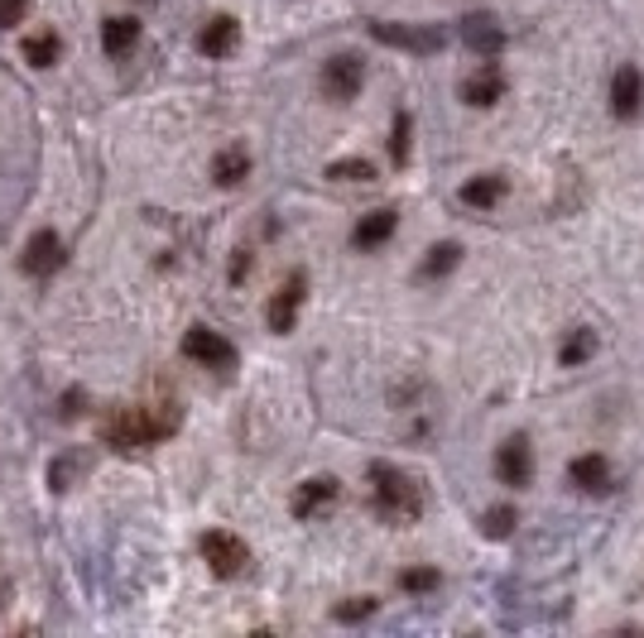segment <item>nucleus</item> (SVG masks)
Segmentation results:
<instances>
[{
  "instance_id": "6",
  "label": "nucleus",
  "mask_w": 644,
  "mask_h": 638,
  "mask_svg": "<svg viewBox=\"0 0 644 638\" xmlns=\"http://www.w3.org/2000/svg\"><path fill=\"white\" fill-rule=\"evenodd\" d=\"M304 298H308V278L304 274H288L284 284H280V294L270 298V308H265V322H270V331H294V322H298V308H304Z\"/></svg>"
},
{
  "instance_id": "20",
  "label": "nucleus",
  "mask_w": 644,
  "mask_h": 638,
  "mask_svg": "<svg viewBox=\"0 0 644 638\" xmlns=\"http://www.w3.org/2000/svg\"><path fill=\"white\" fill-rule=\"evenodd\" d=\"M457 264H462V245H457V241H443V245H433V250H428V260H424V278H443V274H452Z\"/></svg>"
},
{
  "instance_id": "27",
  "label": "nucleus",
  "mask_w": 644,
  "mask_h": 638,
  "mask_svg": "<svg viewBox=\"0 0 644 638\" xmlns=\"http://www.w3.org/2000/svg\"><path fill=\"white\" fill-rule=\"evenodd\" d=\"M332 615L341 619V624H357V619H371L375 615V601L371 595H361V601H347V605H337Z\"/></svg>"
},
{
  "instance_id": "17",
  "label": "nucleus",
  "mask_w": 644,
  "mask_h": 638,
  "mask_svg": "<svg viewBox=\"0 0 644 638\" xmlns=\"http://www.w3.org/2000/svg\"><path fill=\"white\" fill-rule=\"evenodd\" d=\"M135 44H140V20L111 15L107 24H101V48H107L111 58H125V53H135Z\"/></svg>"
},
{
  "instance_id": "1",
  "label": "nucleus",
  "mask_w": 644,
  "mask_h": 638,
  "mask_svg": "<svg viewBox=\"0 0 644 638\" xmlns=\"http://www.w3.org/2000/svg\"><path fill=\"white\" fill-rule=\"evenodd\" d=\"M178 432V408L174 404H160V408H125V414H116L101 437H107V447L116 451H144L154 442H164V437Z\"/></svg>"
},
{
  "instance_id": "25",
  "label": "nucleus",
  "mask_w": 644,
  "mask_h": 638,
  "mask_svg": "<svg viewBox=\"0 0 644 638\" xmlns=\"http://www.w3.org/2000/svg\"><path fill=\"white\" fill-rule=\"evenodd\" d=\"M591 351H597V337H591L587 327H577L572 337H568V345H563V365H582Z\"/></svg>"
},
{
  "instance_id": "11",
  "label": "nucleus",
  "mask_w": 644,
  "mask_h": 638,
  "mask_svg": "<svg viewBox=\"0 0 644 638\" xmlns=\"http://www.w3.org/2000/svg\"><path fill=\"white\" fill-rule=\"evenodd\" d=\"M568 475H572V485H577V490H587V495H607V490H611V461H607V457H597V451L577 457L572 466H568Z\"/></svg>"
},
{
  "instance_id": "14",
  "label": "nucleus",
  "mask_w": 644,
  "mask_h": 638,
  "mask_svg": "<svg viewBox=\"0 0 644 638\" xmlns=\"http://www.w3.org/2000/svg\"><path fill=\"white\" fill-rule=\"evenodd\" d=\"M501 97H505V73L495 68V63H485L477 77H467L462 82V101L467 106H495Z\"/></svg>"
},
{
  "instance_id": "15",
  "label": "nucleus",
  "mask_w": 644,
  "mask_h": 638,
  "mask_svg": "<svg viewBox=\"0 0 644 638\" xmlns=\"http://www.w3.org/2000/svg\"><path fill=\"white\" fill-rule=\"evenodd\" d=\"M332 499H337V481H332V475H313V481L298 485V495H294V514H298V518H318Z\"/></svg>"
},
{
  "instance_id": "10",
  "label": "nucleus",
  "mask_w": 644,
  "mask_h": 638,
  "mask_svg": "<svg viewBox=\"0 0 644 638\" xmlns=\"http://www.w3.org/2000/svg\"><path fill=\"white\" fill-rule=\"evenodd\" d=\"M394 226H400V211H394V207H375L371 217L357 221V231H351V245H357V250H380L394 235Z\"/></svg>"
},
{
  "instance_id": "23",
  "label": "nucleus",
  "mask_w": 644,
  "mask_h": 638,
  "mask_svg": "<svg viewBox=\"0 0 644 638\" xmlns=\"http://www.w3.org/2000/svg\"><path fill=\"white\" fill-rule=\"evenodd\" d=\"M410 130H414V121H410V111H400L394 116V130H390V158L394 164H410Z\"/></svg>"
},
{
  "instance_id": "21",
  "label": "nucleus",
  "mask_w": 644,
  "mask_h": 638,
  "mask_svg": "<svg viewBox=\"0 0 644 638\" xmlns=\"http://www.w3.org/2000/svg\"><path fill=\"white\" fill-rule=\"evenodd\" d=\"M327 178H332V183H371L375 164H371V158H337V164L327 168Z\"/></svg>"
},
{
  "instance_id": "4",
  "label": "nucleus",
  "mask_w": 644,
  "mask_h": 638,
  "mask_svg": "<svg viewBox=\"0 0 644 638\" xmlns=\"http://www.w3.org/2000/svg\"><path fill=\"white\" fill-rule=\"evenodd\" d=\"M183 355L197 361V365H207V370H231L236 365V345L212 327H193L188 337H183Z\"/></svg>"
},
{
  "instance_id": "8",
  "label": "nucleus",
  "mask_w": 644,
  "mask_h": 638,
  "mask_svg": "<svg viewBox=\"0 0 644 638\" xmlns=\"http://www.w3.org/2000/svg\"><path fill=\"white\" fill-rule=\"evenodd\" d=\"M371 34L390 48H410V53H438L443 34L438 30H418V24H371Z\"/></svg>"
},
{
  "instance_id": "26",
  "label": "nucleus",
  "mask_w": 644,
  "mask_h": 638,
  "mask_svg": "<svg viewBox=\"0 0 644 638\" xmlns=\"http://www.w3.org/2000/svg\"><path fill=\"white\" fill-rule=\"evenodd\" d=\"M515 524H520L515 509H510V504H495V509L485 514V538H510L515 534Z\"/></svg>"
},
{
  "instance_id": "3",
  "label": "nucleus",
  "mask_w": 644,
  "mask_h": 638,
  "mask_svg": "<svg viewBox=\"0 0 644 638\" xmlns=\"http://www.w3.org/2000/svg\"><path fill=\"white\" fill-rule=\"evenodd\" d=\"M203 562L212 566V576L231 581V576H241V571H245L251 552H245V542L236 534H221V528H212V534H203Z\"/></svg>"
},
{
  "instance_id": "5",
  "label": "nucleus",
  "mask_w": 644,
  "mask_h": 638,
  "mask_svg": "<svg viewBox=\"0 0 644 638\" xmlns=\"http://www.w3.org/2000/svg\"><path fill=\"white\" fill-rule=\"evenodd\" d=\"M361 82H365V68H361L357 53H337V58L323 63V97L351 101L361 91Z\"/></svg>"
},
{
  "instance_id": "22",
  "label": "nucleus",
  "mask_w": 644,
  "mask_h": 638,
  "mask_svg": "<svg viewBox=\"0 0 644 638\" xmlns=\"http://www.w3.org/2000/svg\"><path fill=\"white\" fill-rule=\"evenodd\" d=\"M58 38L54 34H34L30 44H24V58H30V68H54L58 63Z\"/></svg>"
},
{
  "instance_id": "24",
  "label": "nucleus",
  "mask_w": 644,
  "mask_h": 638,
  "mask_svg": "<svg viewBox=\"0 0 644 638\" xmlns=\"http://www.w3.org/2000/svg\"><path fill=\"white\" fill-rule=\"evenodd\" d=\"M438 566H410L400 576V591H410V595H428V591H438Z\"/></svg>"
},
{
  "instance_id": "2",
  "label": "nucleus",
  "mask_w": 644,
  "mask_h": 638,
  "mask_svg": "<svg viewBox=\"0 0 644 638\" xmlns=\"http://www.w3.org/2000/svg\"><path fill=\"white\" fill-rule=\"evenodd\" d=\"M371 481H375V514L385 524L404 528L424 514V490H418L414 475L394 471V466H371Z\"/></svg>"
},
{
  "instance_id": "18",
  "label": "nucleus",
  "mask_w": 644,
  "mask_h": 638,
  "mask_svg": "<svg viewBox=\"0 0 644 638\" xmlns=\"http://www.w3.org/2000/svg\"><path fill=\"white\" fill-rule=\"evenodd\" d=\"M245 173H251V158H245V150H221L212 158V183H217V188H236V183H245Z\"/></svg>"
},
{
  "instance_id": "9",
  "label": "nucleus",
  "mask_w": 644,
  "mask_h": 638,
  "mask_svg": "<svg viewBox=\"0 0 644 638\" xmlns=\"http://www.w3.org/2000/svg\"><path fill=\"white\" fill-rule=\"evenodd\" d=\"M58 264H63V241H58L54 231H34V235H30V245H24V260H20V270H24V274H39V278H44V274H54Z\"/></svg>"
},
{
  "instance_id": "13",
  "label": "nucleus",
  "mask_w": 644,
  "mask_h": 638,
  "mask_svg": "<svg viewBox=\"0 0 644 638\" xmlns=\"http://www.w3.org/2000/svg\"><path fill=\"white\" fill-rule=\"evenodd\" d=\"M462 38H467L471 53H481V58H495V53H501V44H505V30L491 15H471V20H462Z\"/></svg>"
},
{
  "instance_id": "16",
  "label": "nucleus",
  "mask_w": 644,
  "mask_h": 638,
  "mask_svg": "<svg viewBox=\"0 0 644 638\" xmlns=\"http://www.w3.org/2000/svg\"><path fill=\"white\" fill-rule=\"evenodd\" d=\"M236 38H241V24H236L231 15H217V20H207L203 34H197V48H203L207 58H227V53L236 48Z\"/></svg>"
},
{
  "instance_id": "12",
  "label": "nucleus",
  "mask_w": 644,
  "mask_h": 638,
  "mask_svg": "<svg viewBox=\"0 0 644 638\" xmlns=\"http://www.w3.org/2000/svg\"><path fill=\"white\" fill-rule=\"evenodd\" d=\"M640 101H644V77L635 68H621L611 77V116L630 121V116L640 111Z\"/></svg>"
},
{
  "instance_id": "28",
  "label": "nucleus",
  "mask_w": 644,
  "mask_h": 638,
  "mask_svg": "<svg viewBox=\"0 0 644 638\" xmlns=\"http://www.w3.org/2000/svg\"><path fill=\"white\" fill-rule=\"evenodd\" d=\"M30 15V0H0V30H10V24H20Z\"/></svg>"
},
{
  "instance_id": "19",
  "label": "nucleus",
  "mask_w": 644,
  "mask_h": 638,
  "mask_svg": "<svg viewBox=\"0 0 644 638\" xmlns=\"http://www.w3.org/2000/svg\"><path fill=\"white\" fill-rule=\"evenodd\" d=\"M505 197V178H495V173H485V178H471L462 188V202L467 207H495Z\"/></svg>"
},
{
  "instance_id": "7",
  "label": "nucleus",
  "mask_w": 644,
  "mask_h": 638,
  "mask_svg": "<svg viewBox=\"0 0 644 638\" xmlns=\"http://www.w3.org/2000/svg\"><path fill=\"white\" fill-rule=\"evenodd\" d=\"M495 475H501V485H530L534 481V451H530V437H510L495 451Z\"/></svg>"
}]
</instances>
